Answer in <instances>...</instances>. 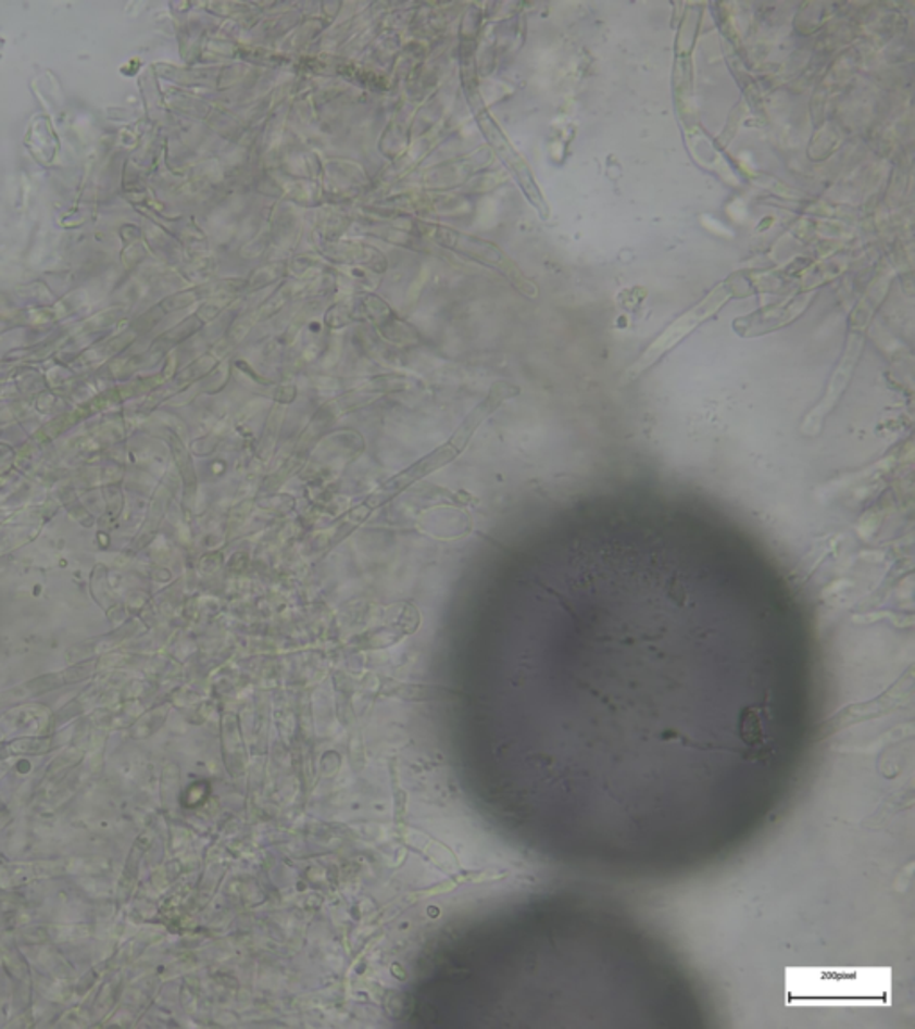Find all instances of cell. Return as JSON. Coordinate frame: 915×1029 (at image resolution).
<instances>
[{"instance_id":"6da1fadb","label":"cell","mask_w":915,"mask_h":1029,"mask_svg":"<svg viewBox=\"0 0 915 1029\" xmlns=\"http://www.w3.org/2000/svg\"><path fill=\"white\" fill-rule=\"evenodd\" d=\"M509 399H512V388L504 385V382H496L484 401L479 402L478 406L474 407L473 412L465 417V421L458 426L453 437L449 438L446 446L435 449V451L429 452L428 456L413 463L412 467H408L403 473L393 476L387 482H383L381 487L377 488L376 492L371 493L368 498H365L362 504L352 507L351 512L346 515V518L338 526L333 543H340L352 531H356L376 512L377 507L385 506L387 502L393 501L404 490L413 487L415 482L428 477L429 474L437 473L438 468L446 467L449 463L454 462L467 449L476 429Z\"/></svg>"},{"instance_id":"7a4b0ae2","label":"cell","mask_w":915,"mask_h":1029,"mask_svg":"<svg viewBox=\"0 0 915 1029\" xmlns=\"http://www.w3.org/2000/svg\"><path fill=\"white\" fill-rule=\"evenodd\" d=\"M731 296H734V287H731L729 283H720V285H717L714 290L710 291L709 296L704 297L703 301L698 302L694 308H690L689 312L676 318V321L649 346L648 351L637 360V363L624 372L621 382L628 385V382L635 381L637 377L642 376L648 368L653 367L654 363L659 362L660 357L664 356L665 352H669L670 349H673L674 346H678L687 335L694 331L695 327L701 326V324H703L704 321H709L710 317H714L715 313L719 312L720 308L725 306L726 302L731 299Z\"/></svg>"},{"instance_id":"3957f363","label":"cell","mask_w":915,"mask_h":1029,"mask_svg":"<svg viewBox=\"0 0 915 1029\" xmlns=\"http://www.w3.org/2000/svg\"><path fill=\"white\" fill-rule=\"evenodd\" d=\"M428 229L435 240L442 247H448L451 251L460 252L463 256L471 258L474 262L484 263V265L496 268L499 274H503L513 287L523 291L526 297H537V288L534 283L524 277L523 272L515 263L504 254L498 246L490 241L479 240V238L463 235L443 226H424Z\"/></svg>"},{"instance_id":"277c9868","label":"cell","mask_w":915,"mask_h":1029,"mask_svg":"<svg viewBox=\"0 0 915 1029\" xmlns=\"http://www.w3.org/2000/svg\"><path fill=\"white\" fill-rule=\"evenodd\" d=\"M468 99H471V106H473L474 113H476V121H478L479 127H481V131H484L488 143H490V147L496 151V154L501 158L504 165L509 166V171L512 172L515 181L521 186L524 196L528 197V201L537 208V212L540 213V216L546 218V216L549 215V208L546 201H543L539 186L535 183L534 174L529 171L528 163L513 149L512 143L506 140V136L499 129L496 121H492V116L488 115V111L485 110L484 104H481V99L473 96V93L468 96Z\"/></svg>"},{"instance_id":"5b68a950","label":"cell","mask_w":915,"mask_h":1029,"mask_svg":"<svg viewBox=\"0 0 915 1029\" xmlns=\"http://www.w3.org/2000/svg\"><path fill=\"white\" fill-rule=\"evenodd\" d=\"M861 338L853 335V337L850 338V343L845 347L844 356L840 360L839 365L835 368L830 382H828L825 397H823L819 404L809 413V417H806L803 427H801V431L809 435V437H814V435L820 431V427L825 424V418L828 417L831 410L837 406V402L840 401V396L844 393L845 387L850 385L856 362H858V356H861Z\"/></svg>"},{"instance_id":"8992f818","label":"cell","mask_w":915,"mask_h":1029,"mask_svg":"<svg viewBox=\"0 0 915 1029\" xmlns=\"http://www.w3.org/2000/svg\"><path fill=\"white\" fill-rule=\"evenodd\" d=\"M814 293H800V296L790 297L785 301L776 302L770 306L762 308L759 312L751 313L748 317H740L734 322L735 331L740 337H760L765 332L776 331L780 327L787 326L790 322L800 317L812 302Z\"/></svg>"},{"instance_id":"52a82bcc","label":"cell","mask_w":915,"mask_h":1029,"mask_svg":"<svg viewBox=\"0 0 915 1029\" xmlns=\"http://www.w3.org/2000/svg\"><path fill=\"white\" fill-rule=\"evenodd\" d=\"M54 749V742L43 737H22V739L10 740V742L0 743V760L13 758V756H41Z\"/></svg>"},{"instance_id":"ba28073f","label":"cell","mask_w":915,"mask_h":1029,"mask_svg":"<svg viewBox=\"0 0 915 1029\" xmlns=\"http://www.w3.org/2000/svg\"><path fill=\"white\" fill-rule=\"evenodd\" d=\"M141 849L140 840L133 845L131 853H129V859H127L126 869L122 874L121 883H118V899L122 903L126 901L129 895H131L133 887H135L136 881V870H138V862H140Z\"/></svg>"},{"instance_id":"9c48e42d","label":"cell","mask_w":915,"mask_h":1029,"mask_svg":"<svg viewBox=\"0 0 915 1029\" xmlns=\"http://www.w3.org/2000/svg\"><path fill=\"white\" fill-rule=\"evenodd\" d=\"M172 451H174V456H176L177 467L181 470L183 481L187 485L188 490H196V470H193V463H191V457L187 449L183 448L181 442L172 440Z\"/></svg>"},{"instance_id":"30bf717a","label":"cell","mask_w":915,"mask_h":1029,"mask_svg":"<svg viewBox=\"0 0 915 1029\" xmlns=\"http://www.w3.org/2000/svg\"><path fill=\"white\" fill-rule=\"evenodd\" d=\"M740 728H742V739H744L745 742H759L762 728H760V717L756 715V710H748V712H744Z\"/></svg>"},{"instance_id":"8fae6325","label":"cell","mask_w":915,"mask_h":1029,"mask_svg":"<svg viewBox=\"0 0 915 1029\" xmlns=\"http://www.w3.org/2000/svg\"><path fill=\"white\" fill-rule=\"evenodd\" d=\"M18 699H21V695H18V692H16V690H11V692L0 693V706H2V704H5V703H13V701H18Z\"/></svg>"}]
</instances>
